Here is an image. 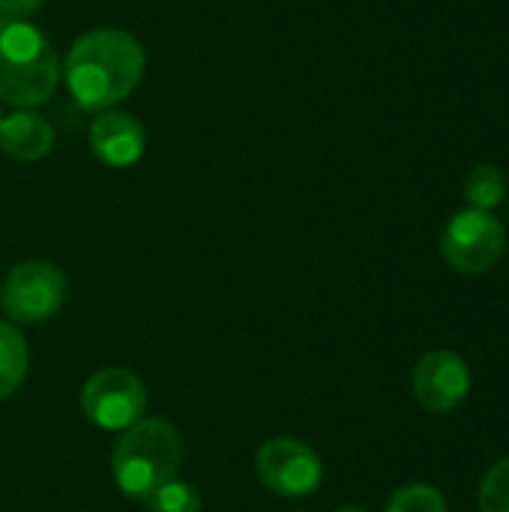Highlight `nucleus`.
Wrapping results in <instances>:
<instances>
[{
    "instance_id": "f257e3e1",
    "label": "nucleus",
    "mask_w": 509,
    "mask_h": 512,
    "mask_svg": "<svg viewBox=\"0 0 509 512\" xmlns=\"http://www.w3.org/2000/svg\"><path fill=\"white\" fill-rule=\"evenodd\" d=\"M141 42L117 27L90 30L69 48L60 75L72 99L87 111H111L123 102L144 75Z\"/></svg>"
},
{
    "instance_id": "f03ea898",
    "label": "nucleus",
    "mask_w": 509,
    "mask_h": 512,
    "mask_svg": "<svg viewBox=\"0 0 509 512\" xmlns=\"http://www.w3.org/2000/svg\"><path fill=\"white\" fill-rule=\"evenodd\" d=\"M57 84L60 60L48 36L27 18L0 15V99L12 108H39Z\"/></svg>"
},
{
    "instance_id": "7ed1b4c3",
    "label": "nucleus",
    "mask_w": 509,
    "mask_h": 512,
    "mask_svg": "<svg viewBox=\"0 0 509 512\" xmlns=\"http://www.w3.org/2000/svg\"><path fill=\"white\" fill-rule=\"evenodd\" d=\"M183 438L168 420H138L129 426L111 456V474L123 495L144 501L159 486L177 480Z\"/></svg>"
},
{
    "instance_id": "20e7f679",
    "label": "nucleus",
    "mask_w": 509,
    "mask_h": 512,
    "mask_svg": "<svg viewBox=\"0 0 509 512\" xmlns=\"http://www.w3.org/2000/svg\"><path fill=\"white\" fill-rule=\"evenodd\" d=\"M507 252V231L489 210H459L441 237V255L459 276H483Z\"/></svg>"
},
{
    "instance_id": "39448f33",
    "label": "nucleus",
    "mask_w": 509,
    "mask_h": 512,
    "mask_svg": "<svg viewBox=\"0 0 509 512\" xmlns=\"http://www.w3.org/2000/svg\"><path fill=\"white\" fill-rule=\"evenodd\" d=\"M87 420L105 432H126L144 417L147 390L129 369H102L81 390Z\"/></svg>"
},
{
    "instance_id": "423d86ee",
    "label": "nucleus",
    "mask_w": 509,
    "mask_h": 512,
    "mask_svg": "<svg viewBox=\"0 0 509 512\" xmlns=\"http://www.w3.org/2000/svg\"><path fill=\"white\" fill-rule=\"evenodd\" d=\"M66 300V279L48 261H24L12 267L3 282L0 303L6 315L18 324H42Z\"/></svg>"
},
{
    "instance_id": "0eeeda50",
    "label": "nucleus",
    "mask_w": 509,
    "mask_h": 512,
    "mask_svg": "<svg viewBox=\"0 0 509 512\" xmlns=\"http://www.w3.org/2000/svg\"><path fill=\"white\" fill-rule=\"evenodd\" d=\"M258 480L282 498H306L324 480L321 456L297 438H273L258 450Z\"/></svg>"
},
{
    "instance_id": "6e6552de",
    "label": "nucleus",
    "mask_w": 509,
    "mask_h": 512,
    "mask_svg": "<svg viewBox=\"0 0 509 512\" xmlns=\"http://www.w3.org/2000/svg\"><path fill=\"white\" fill-rule=\"evenodd\" d=\"M471 393V369L456 351H429L414 366V396L423 411L444 417Z\"/></svg>"
},
{
    "instance_id": "1a4fd4ad",
    "label": "nucleus",
    "mask_w": 509,
    "mask_h": 512,
    "mask_svg": "<svg viewBox=\"0 0 509 512\" xmlns=\"http://www.w3.org/2000/svg\"><path fill=\"white\" fill-rule=\"evenodd\" d=\"M90 150L108 168H129L147 150V132L126 111H99L90 123Z\"/></svg>"
},
{
    "instance_id": "9d476101",
    "label": "nucleus",
    "mask_w": 509,
    "mask_h": 512,
    "mask_svg": "<svg viewBox=\"0 0 509 512\" xmlns=\"http://www.w3.org/2000/svg\"><path fill=\"white\" fill-rule=\"evenodd\" d=\"M54 147V129L36 108H15L0 120V150L18 162H39Z\"/></svg>"
},
{
    "instance_id": "9b49d317",
    "label": "nucleus",
    "mask_w": 509,
    "mask_h": 512,
    "mask_svg": "<svg viewBox=\"0 0 509 512\" xmlns=\"http://www.w3.org/2000/svg\"><path fill=\"white\" fill-rule=\"evenodd\" d=\"M30 354L24 336L12 324H0V402L9 399L27 378Z\"/></svg>"
},
{
    "instance_id": "f8f14e48",
    "label": "nucleus",
    "mask_w": 509,
    "mask_h": 512,
    "mask_svg": "<svg viewBox=\"0 0 509 512\" xmlns=\"http://www.w3.org/2000/svg\"><path fill=\"white\" fill-rule=\"evenodd\" d=\"M507 198V177L498 165L480 162L465 177V201L474 210H495Z\"/></svg>"
},
{
    "instance_id": "ddd939ff",
    "label": "nucleus",
    "mask_w": 509,
    "mask_h": 512,
    "mask_svg": "<svg viewBox=\"0 0 509 512\" xmlns=\"http://www.w3.org/2000/svg\"><path fill=\"white\" fill-rule=\"evenodd\" d=\"M384 512H447V501L429 483H408L396 489Z\"/></svg>"
},
{
    "instance_id": "4468645a",
    "label": "nucleus",
    "mask_w": 509,
    "mask_h": 512,
    "mask_svg": "<svg viewBox=\"0 0 509 512\" xmlns=\"http://www.w3.org/2000/svg\"><path fill=\"white\" fill-rule=\"evenodd\" d=\"M147 512H201V498L189 483L171 480L159 486L150 498H144Z\"/></svg>"
},
{
    "instance_id": "2eb2a0df",
    "label": "nucleus",
    "mask_w": 509,
    "mask_h": 512,
    "mask_svg": "<svg viewBox=\"0 0 509 512\" xmlns=\"http://www.w3.org/2000/svg\"><path fill=\"white\" fill-rule=\"evenodd\" d=\"M477 507L480 512H509V456L486 471L480 483Z\"/></svg>"
},
{
    "instance_id": "dca6fc26",
    "label": "nucleus",
    "mask_w": 509,
    "mask_h": 512,
    "mask_svg": "<svg viewBox=\"0 0 509 512\" xmlns=\"http://www.w3.org/2000/svg\"><path fill=\"white\" fill-rule=\"evenodd\" d=\"M45 6V0H0V15L6 18H30Z\"/></svg>"
},
{
    "instance_id": "f3484780",
    "label": "nucleus",
    "mask_w": 509,
    "mask_h": 512,
    "mask_svg": "<svg viewBox=\"0 0 509 512\" xmlns=\"http://www.w3.org/2000/svg\"><path fill=\"white\" fill-rule=\"evenodd\" d=\"M336 512H366L363 507H342V510H336Z\"/></svg>"
},
{
    "instance_id": "a211bd4d",
    "label": "nucleus",
    "mask_w": 509,
    "mask_h": 512,
    "mask_svg": "<svg viewBox=\"0 0 509 512\" xmlns=\"http://www.w3.org/2000/svg\"><path fill=\"white\" fill-rule=\"evenodd\" d=\"M0 120H3V117H0Z\"/></svg>"
}]
</instances>
